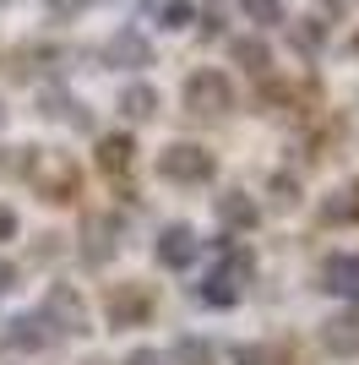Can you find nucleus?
Instances as JSON below:
<instances>
[{
    "mask_svg": "<svg viewBox=\"0 0 359 365\" xmlns=\"http://www.w3.org/2000/svg\"><path fill=\"white\" fill-rule=\"evenodd\" d=\"M11 153H16L11 169H16V175H22V180H28L44 202L66 207V202L82 191V169H76L66 153H55V148H11Z\"/></svg>",
    "mask_w": 359,
    "mask_h": 365,
    "instance_id": "1",
    "label": "nucleus"
},
{
    "mask_svg": "<svg viewBox=\"0 0 359 365\" xmlns=\"http://www.w3.org/2000/svg\"><path fill=\"white\" fill-rule=\"evenodd\" d=\"M158 175L175 185H207L218 175V158L207 148H196V142H175V148L158 153Z\"/></svg>",
    "mask_w": 359,
    "mask_h": 365,
    "instance_id": "2",
    "label": "nucleus"
},
{
    "mask_svg": "<svg viewBox=\"0 0 359 365\" xmlns=\"http://www.w3.org/2000/svg\"><path fill=\"white\" fill-rule=\"evenodd\" d=\"M185 109L191 115H229L234 109V82L224 71H212V66L191 71L185 76Z\"/></svg>",
    "mask_w": 359,
    "mask_h": 365,
    "instance_id": "3",
    "label": "nucleus"
},
{
    "mask_svg": "<svg viewBox=\"0 0 359 365\" xmlns=\"http://www.w3.org/2000/svg\"><path fill=\"white\" fill-rule=\"evenodd\" d=\"M120 235H125V224H120L115 213H88L82 218V235H76V251H82V262L88 267H104V262H115L120 251Z\"/></svg>",
    "mask_w": 359,
    "mask_h": 365,
    "instance_id": "4",
    "label": "nucleus"
},
{
    "mask_svg": "<svg viewBox=\"0 0 359 365\" xmlns=\"http://www.w3.org/2000/svg\"><path fill=\"white\" fill-rule=\"evenodd\" d=\"M38 317L49 322V333H88V300H82V294L76 289H66V284H55V289L44 294V311H38Z\"/></svg>",
    "mask_w": 359,
    "mask_h": 365,
    "instance_id": "5",
    "label": "nucleus"
},
{
    "mask_svg": "<svg viewBox=\"0 0 359 365\" xmlns=\"http://www.w3.org/2000/svg\"><path fill=\"white\" fill-rule=\"evenodd\" d=\"M152 257H158V267H169V273H185V267L202 257V240H196L191 224H169V229H158Z\"/></svg>",
    "mask_w": 359,
    "mask_h": 365,
    "instance_id": "6",
    "label": "nucleus"
},
{
    "mask_svg": "<svg viewBox=\"0 0 359 365\" xmlns=\"http://www.w3.org/2000/svg\"><path fill=\"white\" fill-rule=\"evenodd\" d=\"M152 317V289L147 284H115L109 289V327H142Z\"/></svg>",
    "mask_w": 359,
    "mask_h": 365,
    "instance_id": "7",
    "label": "nucleus"
},
{
    "mask_svg": "<svg viewBox=\"0 0 359 365\" xmlns=\"http://www.w3.org/2000/svg\"><path fill=\"white\" fill-rule=\"evenodd\" d=\"M109 66H125V71H142V66H152V44L142 38L136 28H120L115 38H109Z\"/></svg>",
    "mask_w": 359,
    "mask_h": 365,
    "instance_id": "8",
    "label": "nucleus"
},
{
    "mask_svg": "<svg viewBox=\"0 0 359 365\" xmlns=\"http://www.w3.org/2000/svg\"><path fill=\"white\" fill-rule=\"evenodd\" d=\"M321 344H327L332 360H359V317H354V311L332 317L327 327H321Z\"/></svg>",
    "mask_w": 359,
    "mask_h": 365,
    "instance_id": "9",
    "label": "nucleus"
},
{
    "mask_svg": "<svg viewBox=\"0 0 359 365\" xmlns=\"http://www.w3.org/2000/svg\"><path fill=\"white\" fill-rule=\"evenodd\" d=\"M6 344H11V349H22V354H38V349H49V344H55V333H49L44 317H16L11 327H6Z\"/></svg>",
    "mask_w": 359,
    "mask_h": 365,
    "instance_id": "10",
    "label": "nucleus"
},
{
    "mask_svg": "<svg viewBox=\"0 0 359 365\" xmlns=\"http://www.w3.org/2000/svg\"><path fill=\"white\" fill-rule=\"evenodd\" d=\"M218 224L224 229H256L261 224V207H256L251 197H245V191H224V197H218Z\"/></svg>",
    "mask_w": 359,
    "mask_h": 365,
    "instance_id": "11",
    "label": "nucleus"
},
{
    "mask_svg": "<svg viewBox=\"0 0 359 365\" xmlns=\"http://www.w3.org/2000/svg\"><path fill=\"white\" fill-rule=\"evenodd\" d=\"M321 278H327V289L332 294H343V300L359 305V257H327V267H321Z\"/></svg>",
    "mask_w": 359,
    "mask_h": 365,
    "instance_id": "12",
    "label": "nucleus"
},
{
    "mask_svg": "<svg viewBox=\"0 0 359 365\" xmlns=\"http://www.w3.org/2000/svg\"><path fill=\"white\" fill-rule=\"evenodd\" d=\"M38 109H44L49 120H66V125H76V131H93V115L82 104H76L71 93H60V88H44V98H38Z\"/></svg>",
    "mask_w": 359,
    "mask_h": 365,
    "instance_id": "13",
    "label": "nucleus"
},
{
    "mask_svg": "<svg viewBox=\"0 0 359 365\" xmlns=\"http://www.w3.org/2000/svg\"><path fill=\"white\" fill-rule=\"evenodd\" d=\"M131 153H136V142L120 131V137H98V169L104 175H125L131 169Z\"/></svg>",
    "mask_w": 359,
    "mask_h": 365,
    "instance_id": "14",
    "label": "nucleus"
},
{
    "mask_svg": "<svg viewBox=\"0 0 359 365\" xmlns=\"http://www.w3.org/2000/svg\"><path fill=\"white\" fill-rule=\"evenodd\" d=\"M191 300H196V305H218V311H229V305L239 300V284H229L224 273H207V278L191 289Z\"/></svg>",
    "mask_w": 359,
    "mask_h": 365,
    "instance_id": "15",
    "label": "nucleus"
},
{
    "mask_svg": "<svg viewBox=\"0 0 359 365\" xmlns=\"http://www.w3.org/2000/svg\"><path fill=\"white\" fill-rule=\"evenodd\" d=\"M218 257H224V267H218V273H224L229 284H251V273H256V257L245 251V245H234V240H218Z\"/></svg>",
    "mask_w": 359,
    "mask_h": 365,
    "instance_id": "16",
    "label": "nucleus"
},
{
    "mask_svg": "<svg viewBox=\"0 0 359 365\" xmlns=\"http://www.w3.org/2000/svg\"><path fill=\"white\" fill-rule=\"evenodd\" d=\"M229 55H234V66H245L251 76H267V71H272V49L261 44V38H234V44H229Z\"/></svg>",
    "mask_w": 359,
    "mask_h": 365,
    "instance_id": "17",
    "label": "nucleus"
},
{
    "mask_svg": "<svg viewBox=\"0 0 359 365\" xmlns=\"http://www.w3.org/2000/svg\"><path fill=\"white\" fill-rule=\"evenodd\" d=\"M120 115H125V120H152V115H158V93H152L147 82H131V88L120 93Z\"/></svg>",
    "mask_w": 359,
    "mask_h": 365,
    "instance_id": "18",
    "label": "nucleus"
},
{
    "mask_svg": "<svg viewBox=\"0 0 359 365\" xmlns=\"http://www.w3.org/2000/svg\"><path fill=\"white\" fill-rule=\"evenodd\" d=\"M234 365H294V349L288 344H245Z\"/></svg>",
    "mask_w": 359,
    "mask_h": 365,
    "instance_id": "19",
    "label": "nucleus"
},
{
    "mask_svg": "<svg viewBox=\"0 0 359 365\" xmlns=\"http://www.w3.org/2000/svg\"><path fill=\"white\" fill-rule=\"evenodd\" d=\"M288 38H294L305 55H316L321 38H327V22H321V16H294V22H288Z\"/></svg>",
    "mask_w": 359,
    "mask_h": 365,
    "instance_id": "20",
    "label": "nucleus"
},
{
    "mask_svg": "<svg viewBox=\"0 0 359 365\" xmlns=\"http://www.w3.org/2000/svg\"><path fill=\"white\" fill-rule=\"evenodd\" d=\"M321 218H327V224H348V218H359V180H354V191H343V197H327Z\"/></svg>",
    "mask_w": 359,
    "mask_h": 365,
    "instance_id": "21",
    "label": "nucleus"
},
{
    "mask_svg": "<svg viewBox=\"0 0 359 365\" xmlns=\"http://www.w3.org/2000/svg\"><path fill=\"white\" fill-rule=\"evenodd\" d=\"M239 6H245V22H261V28L283 22V0H239Z\"/></svg>",
    "mask_w": 359,
    "mask_h": 365,
    "instance_id": "22",
    "label": "nucleus"
},
{
    "mask_svg": "<svg viewBox=\"0 0 359 365\" xmlns=\"http://www.w3.org/2000/svg\"><path fill=\"white\" fill-rule=\"evenodd\" d=\"M175 365H212V344L207 338H180L175 344Z\"/></svg>",
    "mask_w": 359,
    "mask_h": 365,
    "instance_id": "23",
    "label": "nucleus"
},
{
    "mask_svg": "<svg viewBox=\"0 0 359 365\" xmlns=\"http://www.w3.org/2000/svg\"><path fill=\"white\" fill-rule=\"evenodd\" d=\"M191 6H180V0H169V6H164V28H191Z\"/></svg>",
    "mask_w": 359,
    "mask_h": 365,
    "instance_id": "24",
    "label": "nucleus"
},
{
    "mask_svg": "<svg viewBox=\"0 0 359 365\" xmlns=\"http://www.w3.org/2000/svg\"><path fill=\"white\" fill-rule=\"evenodd\" d=\"M0 240H16V213L11 207H0Z\"/></svg>",
    "mask_w": 359,
    "mask_h": 365,
    "instance_id": "25",
    "label": "nucleus"
},
{
    "mask_svg": "<svg viewBox=\"0 0 359 365\" xmlns=\"http://www.w3.org/2000/svg\"><path fill=\"white\" fill-rule=\"evenodd\" d=\"M125 365H164V360H158V349H136Z\"/></svg>",
    "mask_w": 359,
    "mask_h": 365,
    "instance_id": "26",
    "label": "nucleus"
},
{
    "mask_svg": "<svg viewBox=\"0 0 359 365\" xmlns=\"http://www.w3.org/2000/svg\"><path fill=\"white\" fill-rule=\"evenodd\" d=\"M11 278H16V267H6V262H0V289H11Z\"/></svg>",
    "mask_w": 359,
    "mask_h": 365,
    "instance_id": "27",
    "label": "nucleus"
},
{
    "mask_svg": "<svg viewBox=\"0 0 359 365\" xmlns=\"http://www.w3.org/2000/svg\"><path fill=\"white\" fill-rule=\"evenodd\" d=\"M0 125H6V104H0Z\"/></svg>",
    "mask_w": 359,
    "mask_h": 365,
    "instance_id": "28",
    "label": "nucleus"
},
{
    "mask_svg": "<svg viewBox=\"0 0 359 365\" xmlns=\"http://www.w3.org/2000/svg\"><path fill=\"white\" fill-rule=\"evenodd\" d=\"M93 365H104V360H93Z\"/></svg>",
    "mask_w": 359,
    "mask_h": 365,
    "instance_id": "29",
    "label": "nucleus"
},
{
    "mask_svg": "<svg viewBox=\"0 0 359 365\" xmlns=\"http://www.w3.org/2000/svg\"><path fill=\"white\" fill-rule=\"evenodd\" d=\"M0 6H6V0H0Z\"/></svg>",
    "mask_w": 359,
    "mask_h": 365,
    "instance_id": "30",
    "label": "nucleus"
}]
</instances>
